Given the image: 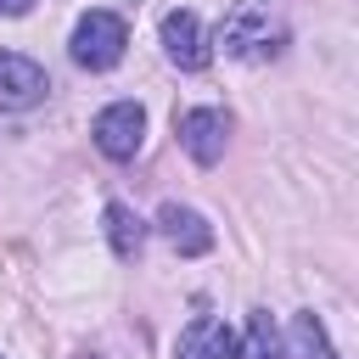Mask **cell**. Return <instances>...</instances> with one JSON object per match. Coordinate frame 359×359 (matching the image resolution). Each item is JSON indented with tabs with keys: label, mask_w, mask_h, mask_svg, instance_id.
<instances>
[{
	"label": "cell",
	"mask_w": 359,
	"mask_h": 359,
	"mask_svg": "<svg viewBox=\"0 0 359 359\" xmlns=\"http://www.w3.org/2000/svg\"><path fill=\"white\" fill-rule=\"evenodd\" d=\"M219 45L230 56H241V62H264V56H275L286 45V28L269 17V0H236L224 28H219Z\"/></svg>",
	"instance_id": "1"
},
{
	"label": "cell",
	"mask_w": 359,
	"mask_h": 359,
	"mask_svg": "<svg viewBox=\"0 0 359 359\" xmlns=\"http://www.w3.org/2000/svg\"><path fill=\"white\" fill-rule=\"evenodd\" d=\"M123 45H129V22L118 17V11H90V17H79V28H73V62L79 67H90V73H107V67H118L123 62Z\"/></svg>",
	"instance_id": "2"
},
{
	"label": "cell",
	"mask_w": 359,
	"mask_h": 359,
	"mask_svg": "<svg viewBox=\"0 0 359 359\" xmlns=\"http://www.w3.org/2000/svg\"><path fill=\"white\" fill-rule=\"evenodd\" d=\"M90 135H95V146H101L112 163H129V157L140 151V140H146V112H140L135 101H112L107 112H95Z\"/></svg>",
	"instance_id": "3"
},
{
	"label": "cell",
	"mask_w": 359,
	"mask_h": 359,
	"mask_svg": "<svg viewBox=\"0 0 359 359\" xmlns=\"http://www.w3.org/2000/svg\"><path fill=\"white\" fill-rule=\"evenodd\" d=\"M174 129H180V146H185L202 168H213V163L224 157L230 118H224L219 107H191V112H180V118H174Z\"/></svg>",
	"instance_id": "4"
},
{
	"label": "cell",
	"mask_w": 359,
	"mask_h": 359,
	"mask_svg": "<svg viewBox=\"0 0 359 359\" xmlns=\"http://www.w3.org/2000/svg\"><path fill=\"white\" fill-rule=\"evenodd\" d=\"M163 50H168V62L185 67V73H202V67H208L213 45H208L196 11H168V17H163Z\"/></svg>",
	"instance_id": "5"
},
{
	"label": "cell",
	"mask_w": 359,
	"mask_h": 359,
	"mask_svg": "<svg viewBox=\"0 0 359 359\" xmlns=\"http://www.w3.org/2000/svg\"><path fill=\"white\" fill-rule=\"evenodd\" d=\"M180 359H241V337L213 320V314H196L185 331H180Z\"/></svg>",
	"instance_id": "6"
},
{
	"label": "cell",
	"mask_w": 359,
	"mask_h": 359,
	"mask_svg": "<svg viewBox=\"0 0 359 359\" xmlns=\"http://www.w3.org/2000/svg\"><path fill=\"white\" fill-rule=\"evenodd\" d=\"M45 90H50V84H45V67H39V62L0 50V107H34Z\"/></svg>",
	"instance_id": "7"
},
{
	"label": "cell",
	"mask_w": 359,
	"mask_h": 359,
	"mask_svg": "<svg viewBox=\"0 0 359 359\" xmlns=\"http://www.w3.org/2000/svg\"><path fill=\"white\" fill-rule=\"evenodd\" d=\"M157 224H163V236L174 241V252H185V258H202V252L213 247V230L202 224V213H191V208H180V202H168V208L157 213Z\"/></svg>",
	"instance_id": "8"
},
{
	"label": "cell",
	"mask_w": 359,
	"mask_h": 359,
	"mask_svg": "<svg viewBox=\"0 0 359 359\" xmlns=\"http://www.w3.org/2000/svg\"><path fill=\"white\" fill-rule=\"evenodd\" d=\"M107 241H112V252H118V258H135V252H140V241H146L140 213H135V208H123V202H112V208H107Z\"/></svg>",
	"instance_id": "9"
},
{
	"label": "cell",
	"mask_w": 359,
	"mask_h": 359,
	"mask_svg": "<svg viewBox=\"0 0 359 359\" xmlns=\"http://www.w3.org/2000/svg\"><path fill=\"white\" fill-rule=\"evenodd\" d=\"M241 359H286V342H280V331H275V320L264 309L247 320V353Z\"/></svg>",
	"instance_id": "10"
},
{
	"label": "cell",
	"mask_w": 359,
	"mask_h": 359,
	"mask_svg": "<svg viewBox=\"0 0 359 359\" xmlns=\"http://www.w3.org/2000/svg\"><path fill=\"white\" fill-rule=\"evenodd\" d=\"M292 337H297L303 359H337V353H331V342H325V325H320V314H297V320H292Z\"/></svg>",
	"instance_id": "11"
},
{
	"label": "cell",
	"mask_w": 359,
	"mask_h": 359,
	"mask_svg": "<svg viewBox=\"0 0 359 359\" xmlns=\"http://www.w3.org/2000/svg\"><path fill=\"white\" fill-rule=\"evenodd\" d=\"M28 6H34V0H0V11H6V17H22Z\"/></svg>",
	"instance_id": "12"
}]
</instances>
